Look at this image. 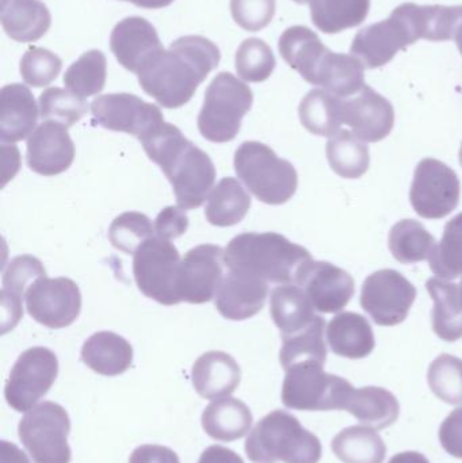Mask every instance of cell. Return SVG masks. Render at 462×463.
<instances>
[{
    "instance_id": "2e32d148",
    "label": "cell",
    "mask_w": 462,
    "mask_h": 463,
    "mask_svg": "<svg viewBox=\"0 0 462 463\" xmlns=\"http://www.w3.org/2000/svg\"><path fill=\"white\" fill-rule=\"evenodd\" d=\"M417 43L409 22L398 10L390 18L363 27L355 35L350 53L357 57L368 70L384 67L407 46Z\"/></svg>"
},
{
    "instance_id": "ba28073f",
    "label": "cell",
    "mask_w": 462,
    "mask_h": 463,
    "mask_svg": "<svg viewBox=\"0 0 462 463\" xmlns=\"http://www.w3.org/2000/svg\"><path fill=\"white\" fill-rule=\"evenodd\" d=\"M325 364L306 362L287 370L282 385V402L289 410H346L354 386L338 375L328 374Z\"/></svg>"
},
{
    "instance_id": "74e56055",
    "label": "cell",
    "mask_w": 462,
    "mask_h": 463,
    "mask_svg": "<svg viewBox=\"0 0 462 463\" xmlns=\"http://www.w3.org/2000/svg\"><path fill=\"white\" fill-rule=\"evenodd\" d=\"M325 151L334 173L344 179L361 178L371 165V155L365 141L350 130L342 129L331 137Z\"/></svg>"
},
{
    "instance_id": "b9f144b4",
    "label": "cell",
    "mask_w": 462,
    "mask_h": 463,
    "mask_svg": "<svg viewBox=\"0 0 462 463\" xmlns=\"http://www.w3.org/2000/svg\"><path fill=\"white\" fill-rule=\"evenodd\" d=\"M38 103H40V114L42 119L57 122L64 125L65 128L72 127L76 122L80 121L89 111V105L84 98L78 97L70 90H62L59 87L45 90L40 95Z\"/></svg>"
},
{
    "instance_id": "e575fe53",
    "label": "cell",
    "mask_w": 462,
    "mask_h": 463,
    "mask_svg": "<svg viewBox=\"0 0 462 463\" xmlns=\"http://www.w3.org/2000/svg\"><path fill=\"white\" fill-rule=\"evenodd\" d=\"M315 26L325 34H336L360 26L371 10V0H309Z\"/></svg>"
},
{
    "instance_id": "ee69618b",
    "label": "cell",
    "mask_w": 462,
    "mask_h": 463,
    "mask_svg": "<svg viewBox=\"0 0 462 463\" xmlns=\"http://www.w3.org/2000/svg\"><path fill=\"white\" fill-rule=\"evenodd\" d=\"M429 385L433 393L450 405H462V359L438 356L429 367Z\"/></svg>"
},
{
    "instance_id": "d590c367",
    "label": "cell",
    "mask_w": 462,
    "mask_h": 463,
    "mask_svg": "<svg viewBox=\"0 0 462 463\" xmlns=\"http://www.w3.org/2000/svg\"><path fill=\"white\" fill-rule=\"evenodd\" d=\"M325 320L316 316L306 328L288 336H282L279 362L285 372L290 367L306 362L325 364L327 347L325 342Z\"/></svg>"
},
{
    "instance_id": "d6a6232c",
    "label": "cell",
    "mask_w": 462,
    "mask_h": 463,
    "mask_svg": "<svg viewBox=\"0 0 462 463\" xmlns=\"http://www.w3.org/2000/svg\"><path fill=\"white\" fill-rule=\"evenodd\" d=\"M251 208V197L235 178H224L212 190L205 217L214 227H233L243 222Z\"/></svg>"
},
{
    "instance_id": "9a60e30c",
    "label": "cell",
    "mask_w": 462,
    "mask_h": 463,
    "mask_svg": "<svg viewBox=\"0 0 462 463\" xmlns=\"http://www.w3.org/2000/svg\"><path fill=\"white\" fill-rule=\"evenodd\" d=\"M24 298L27 313L51 329L70 326L80 315V290L70 278H41L26 291Z\"/></svg>"
},
{
    "instance_id": "9f6ffc18",
    "label": "cell",
    "mask_w": 462,
    "mask_h": 463,
    "mask_svg": "<svg viewBox=\"0 0 462 463\" xmlns=\"http://www.w3.org/2000/svg\"><path fill=\"white\" fill-rule=\"evenodd\" d=\"M390 463H430L423 454L417 451H406V453L396 454Z\"/></svg>"
},
{
    "instance_id": "44dd1931",
    "label": "cell",
    "mask_w": 462,
    "mask_h": 463,
    "mask_svg": "<svg viewBox=\"0 0 462 463\" xmlns=\"http://www.w3.org/2000/svg\"><path fill=\"white\" fill-rule=\"evenodd\" d=\"M268 293L266 280L230 269L217 288L214 304L222 317L243 321L254 317L263 309Z\"/></svg>"
},
{
    "instance_id": "f907efd6",
    "label": "cell",
    "mask_w": 462,
    "mask_h": 463,
    "mask_svg": "<svg viewBox=\"0 0 462 463\" xmlns=\"http://www.w3.org/2000/svg\"><path fill=\"white\" fill-rule=\"evenodd\" d=\"M442 448L450 456L462 459V408L453 411L439 429Z\"/></svg>"
},
{
    "instance_id": "60d3db41",
    "label": "cell",
    "mask_w": 462,
    "mask_h": 463,
    "mask_svg": "<svg viewBox=\"0 0 462 463\" xmlns=\"http://www.w3.org/2000/svg\"><path fill=\"white\" fill-rule=\"evenodd\" d=\"M106 57L100 51L81 54L64 75L67 90L80 98L99 94L105 89Z\"/></svg>"
},
{
    "instance_id": "94428289",
    "label": "cell",
    "mask_w": 462,
    "mask_h": 463,
    "mask_svg": "<svg viewBox=\"0 0 462 463\" xmlns=\"http://www.w3.org/2000/svg\"><path fill=\"white\" fill-rule=\"evenodd\" d=\"M460 163L462 165V144H461V148H460Z\"/></svg>"
},
{
    "instance_id": "f546056e",
    "label": "cell",
    "mask_w": 462,
    "mask_h": 463,
    "mask_svg": "<svg viewBox=\"0 0 462 463\" xmlns=\"http://www.w3.org/2000/svg\"><path fill=\"white\" fill-rule=\"evenodd\" d=\"M346 411L363 426L384 430L393 426L401 415L398 399L387 389L368 386L353 389Z\"/></svg>"
},
{
    "instance_id": "91938a15",
    "label": "cell",
    "mask_w": 462,
    "mask_h": 463,
    "mask_svg": "<svg viewBox=\"0 0 462 463\" xmlns=\"http://www.w3.org/2000/svg\"><path fill=\"white\" fill-rule=\"evenodd\" d=\"M458 293H460V301H461V305H462V280H461L460 285H458Z\"/></svg>"
},
{
    "instance_id": "836d02e7",
    "label": "cell",
    "mask_w": 462,
    "mask_h": 463,
    "mask_svg": "<svg viewBox=\"0 0 462 463\" xmlns=\"http://www.w3.org/2000/svg\"><path fill=\"white\" fill-rule=\"evenodd\" d=\"M342 98L323 89H315L301 100L298 108L301 124L312 135L334 137L341 132Z\"/></svg>"
},
{
    "instance_id": "11a10c76",
    "label": "cell",
    "mask_w": 462,
    "mask_h": 463,
    "mask_svg": "<svg viewBox=\"0 0 462 463\" xmlns=\"http://www.w3.org/2000/svg\"><path fill=\"white\" fill-rule=\"evenodd\" d=\"M0 463H30L26 454L14 443L3 440L0 443Z\"/></svg>"
},
{
    "instance_id": "603a6c76",
    "label": "cell",
    "mask_w": 462,
    "mask_h": 463,
    "mask_svg": "<svg viewBox=\"0 0 462 463\" xmlns=\"http://www.w3.org/2000/svg\"><path fill=\"white\" fill-rule=\"evenodd\" d=\"M240 378V367L232 356L222 351L203 354L193 364V385L206 400L231 396L238 389Z\"/></svg>"
},
{
    "instance_id": "f6af8a7d",
    "label": "cell",
    "mask_w": 462,
    "mask_h": 463,
    "mask_svg": "<svg viewBox=\"0 0 462 463\" xmlns=\"http://www.w3.org/2000/svg\"><path fill=\"white\" fill-rule=\"evenodd\" d=\"M154 232V225L146 214L127 212L111 222L108 240L121 252L135 255L146 240L155 236Z\"/></svg>"
},
{
    "instance_id": "680465c9",
    "label": "cell",
    "mask_w": 462,
    "mask_h": 463,
    "mask_svg": "<svg viewBox=\"0 0 462 463\" xmlns=\"http://www.w3.org/2000/svg\"><path fill=\"white\" fill-rule=\"evenodd\" d=\"M293 2L298 3V5H306V3H309V0H293Z\"/></svg>"
},
{
    "instance_id": "4dcf8cb0",
    "label": "cell",
    "mask_w": 462,
    "mask_h": 463,
    "mask_svg": "<svg viewBox=\"0 0 462 463\" xmlns=\"http://www.w3.org/2000/svg\"><path fill=\"white\" fill-rule=\"evenodd\" d=\"M270 315L282 336L306 328L316 317L315 307L300 286L282 285L271 293Z\"/></svg>"
},
{
    "instance_id": "3957f363",
    "label": "cell",
    "mask_w": 462,
    "mask_h": 463,
    "mask_svg": "<svg viewBox=\"0 0 462 463\" xmlns=\"http://www.w3.org/2000/svg\"><path fill=\"white\" fill-rule=\"evenodd\" d=\"M282 59L304 80L339 98L360 92L365 84V67L353 54L335 53L309 27L292 26L279 38Z\"/></svg>"
},
{
    "instance_id": "cb8c5ba5",
    "label": "cell",
    "mask_w": 462,
    "mask_h": 463,
    "mask_svg": "<svg viewBox=\"0 0 462 463\" xmlns=\"http://www.w3.org/2000/svg\"><path fill=\"white\" fill-rule=\"evenodd\" d=\"M396 10L404 16L418 40L449 41L462 26L461 5H420L403 3Z\"/></svg>"
},
{
    "instance_id": "7402d4cb",
    "label": "cell",
    "mask_w": 462,
    "mask_h": 463,
    "mask_svg": "<svg viewBox=\"0 0 462 463\" xmlns=\"http://www.w3.org/2000/svg\"><path fill=\"white\" fill-rule=\"evenodd\" d=\"M110 48L119 64L136 75L152 56L165 49L156 29L140 16H130L116 24Z\"/></svg>"
},
{
    "instance_id": "8fae6325",
    "label": "cell",
    "mask_w": 462,
    "mask_h": 463,
    "mask_svg": "<svg viewBox=\"0 0 462 463\" xmlns=\"http://www.w3.org/2000/svg\"><path fill=\"white\" fill-rule=\"evenodd\" d=\"M59 374L56 354L46 347H33L16 359L5 383V397L16 412H29L51 391Z\"/></svg>"
},
{
    "instance_id": "83f0119b",
    "label": "cell",
    "mask_w": 462,
    "mask_h": 463,
    "mask_svg": "<svg viewBox=\"0 0 462 463\" xmlns=\"http://www.w3.org/2000/svg\"><path fill=\"white\" fill-rule=\"evenodd\" d=\"M51 24V13L40 0H2L3 29L18 43L40 40Z\"/></svg>"
},
{
    "instance_id": "7bdbcfd3",
    "label": "cell",
    "mask_w": 462,
    "mask_h": 463,
    "mask_svg": "<svg viewBox=\"0 0 462 463\" xmlns=\"http://www.w3.org/2000/svg\"><path fill=\"white\" fill-rule=\"evenodd\" d=\"M276 64V57L270 46L259 38H249L236 52L238 75L251 83L268 80Z\"/></svg>"
},
{
    "instance_id": "4fadbf2b",
    "label": "cell",
    "mask_w": 462,
    "mask_h": 463,
    "mask_svg": "<svg viewBox=\"0 0 462 463\" xmlns=\"http://www.w3.org/2000/svg\"><path fill=\"white\" fill-rule=\"evenodd\" d=\"M415 298L417 288L403 274L380 269L363 282L361 305L377 326H393L409 317Z\"/></svg>"
},
{
    "instance_id": "7a4b0ae2",
    "label": "cell",
    "mask_w": 462,
    "mask_h": 463,
    "mask_svg": "<svg viewBox=\"0 0 462 463\" xmlns=\"http://www.w3.org/2000/svg\"><path fill=\"white\" fill-rule=\"evenodd\" d=\"M140 143L173 184L178 208H200L216 181V168L209 155L187 140L179 128L167 122Z\"/></svg>"
},
{
    "instance_id": "ac0fdd59",
    "label": "cell",
    "mask_w": 462,
    "mask_h": 463,
    "mask_svg": "<svg viewBox=\"0 0 462 463\" xmlns=\"http://www.w3.org/2000/svg\"><path fill=\"white\" fill-rule=\"evenodd\" d=\"M295 285L306 291L320 313L341 312L355 293L352 275L328 261H308L298 272Z\"/></svg>"
},
{
    "instance_id": "9c48e42d",
    "label": "cell",
    "mask_w": 462,
    "mask_h": 463,
    "mask_svg": "<svg viewBox=\"0 0 462 463\" xmlns=\"http://www.w3.org/2000/svg\"><path fill=\"white\" fill-rule=\"evenodd\" d=\"M70 431L67 411L52 402L35 405L18 426L19 439L34 463H70Z\"/></svg>"
},
{
    "instance_id": "c3c4849f",
    "label": "cell",
    "mask_w": 462,
    "mask_h": 463,
    "mask_svg": "<svg viewBox=\"0 0 462 463\" xmlns=\"http://www.w3.org/2000/svg\"><path fill=\"white\" fill-rule=\"evenodd\" d=\"M231 13L241 29L259 32L273 21L276 0H231Z\"/></svg>"
},
{
    "instance_id": "52a82bcc",
    "label": "cell",
    "mask_w": 462,
    "mask_h": 463,
    "mask_svg": "<svg viewBox=\"0 0 462 463\" xmlns=\"http://www.w3.org/2000/svg\"><path fill=\"white\" fill-rule=\"evenodd\" d=\"M251 89L230 72H222L209 84L203 109L198 116V129L212 143L235 140L241 119L251 110Z\"/></svg>"
},
{
    "instance_id": "bcb514c9",
    "label": "cell",
    "mask_w": 462,
    "mask_h": 463,
    "mask_svg": "<svg viewBox=\"0 0 462 463\" xmlns=\"http://www.w3.org/2000/svg\"><path fill=\"white\" fill-rule=\"evenodd\" d=\"M61 67V60L53 52L33 46L22 57L21 75L24 83L40 89L56 80Z\"/></svg>"
},
{
    "instance_id": "484cf974",
    "label": "cell",
    "mask_w": 462,
    "mask_h": 463,
    "mask_svg": "<svg viewBox=\"0 0 462 463\" xmlns=\"http://www.w3.org/2000/svg\"><path fill=\"white\" fill-rule=\"evenodd\" d=\"M331 351L349 359H363L376 347L373 329L363 316L344 312L335 316L325 329Z\"/></svg>"
},
{
    "instance_id": "30bf717a",
    "label": "cell",
    "mask_w": 462,
    "mask_h": 463,
    "mask_svg": "<svg viewBox=\"0 0 462 463\" xmlns=\"http://www.w3.org/2000/svg\"><path fill=\"white\" fill-rule=\"evenodd\" d=\"M181 261L173 242L156 234L146 240L133 258V275L138 290L165 307L181 304L176 288Z\"/></svg>"
},
{
    "instance_id": "277c9868",
    "label": "cell",
    "mask_w": 462,
    "mask_h": 463,
    "mask_svg": "<svg viewBox=\"0 0 462 463\" xmlns=\"http://www.w3.org/2000/svg\"><path fill=\"white\" fill-rule=\"evenodd\" d=\"M224 260L232 271L254 275L266 282L295 285L300 269L314 259L308 250L282 234L249 232L228 242Z\"/></svg>"
},
{
    "instance_id": "e0dca14e",
    "label": "cell",
    "mask_w": 462,
    "mask_h": 463,
    "mask_svg": "<svg viewBox=\"0 0 462 463\" xmlns=\"http://www.w3.org/2000/svg\"><path fill=\"white\" fill-rule=\"evenodd\" d=\"M224 250L213 244L193 248L182 259L178 274L181 302L205 304L216 296L224 278Z\"/></svg>"
},
{
    "instance_id": "7c38bea8",
    "label": "cell",
    "mask_w": 462,
    "mask_h": 463,
    "mask_svg": "<svg viewBox=\"0 0 462 463\" xmlns=\"http://www.w3.org/2000/svg\"><path fill=\"white\" fill-rule=\"evenodd\" d=\"M461 184L457 174L437 159H423L415 168L410 200L418 216L441 220L456 211Z\"/></svg>"
},
{
    "instance_id": "6da1fadb",
    "label": "cell",
    "mask_w": 462,
    "mask_h": 463,
    "mask_svg": "<svg viewBox=\"0 0 462 463\" xmlns=\"http://www.w3.org/2000/svg\"><path fill=\"white\" fill-rule=\"evenodd\" d=\"M222 54L208 38L186 35L157 52L138 71L141 89L163 108L178 109L190 102L198 86L219 65Z\"/></svg>"
},
{
    "instance_id": "ab89813d",
    "label": "cell",
    "mask_w": 462,
    "mask_h": 463,
    "mask_svg": "<svg viewBox=\"0 0 462 463\" xmlns=\"http://www.w3.org/2000/svg\"><path fill=\"white\" fill-rule=\"evenodd\" d=\"M429 264L439 279L452 280L462 277V213L445 225L444 236L434 245Z\"/></svg>"
},
{
    "instance_id": "db71d44e",
    "label": "cell",
    "mask_w": 462,
    "mask_h": 463,
    "mask_svg": "<svg viewBox=\"0 0 462 463\" xmlns=\"http://www.w3.org/2000/svg\"><path fill=\"white\" fill-rule=\"evenodd\" d=\"M198 463H244L241 457L231 449L211 446L201 454Z\"/></svg>"
},
{
    "instance_id": "6f0895ef",
    "label": "cell",
    "mask_w": 462,
    "mask_h": 463,
    "mask_svg": "<svg viewBox=\"0 0 462 463\" xmlns=\"http://www.w3.org/2000/svg\"><path fill=\"white\" fill-rule=\"evenodd\" d=\"M125 2L133 3L137 7L157 10V8L167 7L174 0H125Z\"/></svg>"
},
{
    "instance_id": "d4e9b609",
    "label": "cell",
    "mask_w": 462,
    "mask_h": 463,
    "mask_svg": "<svg viewBox=\"0 0 462 463\" xmlns=\"http://www.w3.org/2000/svg\"><path fill=\"white\" fill-rule=\"evenodd\" d=\"M38 121V108L32 91L22 84H8L0 92V138L16 143L32 136Z\"/></svg>"
},
{
    "instance_id": "816d5d0a",
    "label": "cell",
    "mask_w": 462,
    "mask_h": 463,
    "mask_svg": "<svg viewBox=\"0 0 462 463\" xmlns=\"http://www.w3.org/2000/svg\"><path fill=\"white\" fill-rule=\"evenodd\" d=\"M0 299H2V334L5 335L15 328L16 324L24 317V307H22V297L15 296L5 288L0 291Z\"/></svg>"
},
{
    "instance_id": "f5cc1de1",
    "label": "cell",
    "mask_w": 462,
    "mask_h": 463,
    "mask_svg": "<svg viewBox=\"0 0 462 463\" xmlns=\"http://www.w3.org/2000/svg\"><path fill=\"white\" fill-rule=\"evenodd\" d=\"M129 463H181L175 451L165 446L144 445L136 449Z\"/></svg>"
},
{
    "instance_id": "4316f807",
    "label": "cell",
    "mask_w": 462,
    "mask_h": 463,
    "mask_svg": "<svg viewBox=\"0 0 462 463\" xmlns=\"http://www.w3.org/2000/svg\"><path fill=\"white\" fill-rule=\"evenodd\" d=\"M81 361L92 372L106 377H116L127 372L133 362L130 343L113 332H97L81 348Z\"/></svg>"
},
{
    "instance_id": "f35d334b",
    "label": "cell",
    "mask_w": 462,
    "mask_h": 463,
    "mask_svg": "<svg viewBox=\"0 0 462 463\" xmlns=\"http://www.w3.org/2000/svg\"><path fill=\"white\" fill-rule=\"evenodd\" d=\"M390 250L393 258L403 264H414L430 256L436 239L420 222L401 220L390 233Z\"/></svg>"
},
{
    "instance_id": "681fc988",
    "label": "cell",
    "mask_w": 462,
    "mask_h": 463,
    "mask_svg": "<svg viewBox=\"0 0 462 463\" xmlns=\"http://www.w3.org/2000/svg\"><path fill=\"white\" fill-rule=\"evenodd\" d=\"M155 233L162 239H178L182 234L186 233L189 228V217L184 213V209L175 206H167L157 214L154 222Z\"/></svg>"
},
{
    "instance_id": "5b68a950",
    "label": "cell",
    "mask_w": 462,
    "mask_h": 463,
    "mask_svg": "<svg viewBox=\"0 0 462 463\" xmlns=\"http://www.w3.org/2000/svg\"><path fill=\"white\" fill-rule=\"evenodd\" d=\"M244 449L250 461L257 463H317L322 458L319 438L281 410L258 421Z\"/></svg>"
},
{
    "instance_id": "ffe728a7",
    "label": "cell",
    "mask_w": 462,
    "mask_h": 463,
    "mask_svg": "<svg viewBox=\"0 0 462 463\" xmlns=\"http://www.w3.org/2000/svg\"><path fill=\"white\" fill-rule=\"evenodd\" d=\"M73 160L75 144L64 125L42 122L27 140V165L38 175L54 176L65 173Z\"/></svg>"
},
{
    "instance_id": "8d00e7d4",
    "label": "cell",
    "mask_w": 462,
    "mask_h": 463,
    "mask_svg": "<svg viewBox=\"0 0 462 463\" xmlns=\"http://www.w3.org/2000/svg\"><path fill=\"white\" fill-rule=\"evenodd\" d=\"M333 451L344 463H382L387 446L376 430L354 426L334 438Z\"/></svg>"
},
{
    "instance_id": "7dc6e473",
    "label": "cell",
    "mask_w": 462,
    "mask_h": 463,
    "mask_svg": "<svg viewBox=\"0 0 462 463\" xmlns=\"http://www.w3.org/2000/svg\"><path fill=\"white\" fill-rule=\"evenodd\" d=\"M46 277L42 263L34 256H16L3 271V288L15 294L26 296V291L41 278Z\"/></svg>"
},
{
    "instance_id": "5bb4252c",
    "label": "cell",
    "mask_w": 462,
    "mask_h": 463,
    "mask_svg": "<svg viewBox=\"0 0 462 463\" xmlns=\"http://www.w3.org/2000/svg\"><path fill=\"white\" fill-rule=\"evenodd\" d=\"M91 113L105 129L127 133L140 141L165 122L157 106L125 92L95 98Z\"/></svg>"
},
{
    "instance_id": "1f68e13d",
    "label": "cell",
    "mask_w": 462,
    "mask_h": 463,
    "mask_svg": "<svg viewBox=\"0 0 462 463\" xmlns=\"http://www.w3.org/2000/svg\"><path fill=\"white\" fill-rule=\"evenodd\" d=\"M426 288L434 301L431 315L434 332L445 342H457L462 337V305L458 285L431 278L426 283Z\"/></svg>"
},
{
    "instance_id": "8992f818",
    "label": "cell",
    "mask_w": 462,
    "mask_h": 463,
    "mask_svg": "<svg viewBox=\"0 0 462 463\" xmlns=\"http://www.w3.org/2000/svg\"><path fill=\"white\" fill-rule=\"evenodd\" d=\"M236 175L268 205L287 203L297 192L298 175L292 163L279 159L270 146L246 141L235 152Z\"/></svg>"
},
{
    "instance_id": "f1b7e54d",
    "label": "cell",
    "mask_w": 462,
    "mask_h": 463,
    "mask_svg": "<svg viewBox=\"0 0 462 463\" xmlns=\"http://www.w3.org/2000/svg\"><path fill=\"white\" fill-rule=\"evenodd\" d=\"M201 421L209 437L220 442H233L249 434L254 419L243 402L224 397L205 408Z\"/></svg>"
},
{
    "instance_id": "d6986e66",
    "label": "cell",
    "mask_w": 462,
    "mask_h": 463,
    "mask_svg": "<svg viewBox=\"0 0 462 463\" xmlns=\"http://www.w3.org/2000/svg\"><path fill=\"white\" fill-rule=\"evenodd\" d=\"M341 117L342 124L365 143L384 140L395 125L392 103L369 86L353 97L342 98Z\"/></svg>"
}]
</instances>
